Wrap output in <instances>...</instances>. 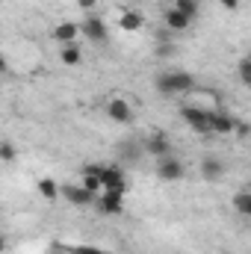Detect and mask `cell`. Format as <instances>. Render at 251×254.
<instances>
[{
  "mask_svg": "<svg viewBox=\"0 0 251 254\" xmlns=\"http://www.w3.org/2000/svg\"><path fill=\"white\" fill-rule=\"evenodd\" d=\"M80 30H83L92 42H107V24H104L98 15H89V18L80 24Z\"/></svg>",
  "mask_w": 251,
  "mask_h": 254,
  "instance_id": "cell-12",
  "label": "cell"
},
{
  "mask_svg": "<svg viewBox=\"0 0 251 254\" xmlns=\"http://www.w3.org/2000/svg\"><path fill=\"white\" fill-rule=\"evenodd\" d=\"M77 33H83V30H80V24H74V21H63V24H57L54 39H57V42H63V45H74Z\"/></svg>",
  "mask_w": 251,
  "mask_h": 254,
  "instance_id": "cell-15",
  "label": "cell"
},
{
  "mask_svg": "<svg viewBox=\"0 0 251 254\" xmlns=\"http://www.w3.org/2000/svg\"><path fill=\"white\" fill-rule=\"evenodd\" d=\"M181 116H184V122H187L195 133H213V127H210V110H204V107H195V104H184L181 107Z\"/></svg>",
  "mask_w": 251,
  "mask_h": 254,
  "instance_id": "cell-2",
  "label": "cell"
},
{
  "mask_svg": "<svg viewBox=\"0 0 251 254\" xmlns=\"http://www.w3.org/2000/svg\"><path fill=\"white\" fill-rule=\"evenodd\" d=\"M175 9H181L189 21L198 15V0H175Z\"/></svg>",
  "mask_w": 251,
  "mask_h": 254,
  "instance_id": "cell-19",
  "label": "cell"
},
{
  "mask_svg": "<svg viewBox=\"0 0 251 254\" xmlns=\"http://www.w3.org/2000/svg\"><path fill=\"white\" fill-rule=\"evenodd\" d=\"M0 157H3V163H12L15 160V145L12 142H3L0 145Z\"/></svg>",
  "mask_w": 251,
  "mask_h": 254,
  "instance_id": "cell-22",
  "label": "cell"
},
{
  "mask_svg": "<svg viewBox=\"0 0 251 254\" xmlns=\"http://www.w3.org/2000/svg\"><path fill=\"white\" fill-rule=\"evenodd\" d=\"M119 154L125 157L127 163H133V160H136V145H133V142H122V145H119Z\"/></svg>",
  "mask_w": 251,
  "mask_h": 254,
  "instance_id": "cell-21",
  "label": "cell"
},
{
  "mask_svg": "<svg viewBox=\"0 0 251 254\" xmlns=\"http://www.w3.org/2000/svg\"><path fill=\"white\" fill-rule=\"evenodd\" d=\"M107 116L113 122H119V125H130L133 122V110H130V104H127L125 98H113L107 104Z\"/></svg>",
  "mask_w": 251,
  "mask_h": 254,
  "instance_id": "cell-7",
  "label": "cell"
},
{
  "mask_svg": "<svg viewBox=\"0 0 251 254\" xmlns=\"http://www.w3.org/2000/svg\"><path fill=\"white\" fill-rule=\"evenodd\" d=\"M219 3H222L225 9H231V12H234V9H240V0H219Z\"/></svg>",
  "mask_w": 251,
  "mask_h": 254,
  "instance_id": "cell-24",
  "label": "cell"
},
{
  "mask_svg": "<svg viewBox=\"0 0 251 254\" xmlns=\"http://www.w3.org/2000/svg\"><path fill=\"white\" fill-rule=\"evenodd\" d=\"M142 148H145L151 157H157V160H163V157H169V154H172V142H169V136H166V133H151V136L142 142Z\"/></svg>",
  "mask_w": 251,
  "mask_h": 254,
  "instance_id": "cell-4",
  "label": "cell"
},
{
  "mask_svg": "<svg viewBox=\"0 0 251 254\" xmlns=\"http://www.w3.org/2000/svg\"><path fill=\"white\" fill-rule=\"evenodd\" d=\"M210 127H213V133L228 136V133L237 130V122H234L228 113H222V110H210Z\"/></svg>",
  "mask_w": 251,
  "mask_h": 254,
  "instance_id": "cell-10",
  "label": "cell"
},
{
  "mask_svg": "<svg viewBox=\"0 0 251 254\" xmlns=\"http://www.w3.org/2000/svg\"><path fill=\"white\" fill-rule=\"evenodd\" d=\"M234 207H237L243 216H251V192H240V195L234 198Z\"/></svg>",
  "mask_w": 251,
  "mask_h": 254,
  "instance_id": "cell-20",
  "label": "cell"
},
{
  "mask_svg": "<svg viewBox=\"0 0 251 254\" xmlns=\"http://www.w3.org/2000/svg\"><path fill=\"white\" fill-rule=\"evenodd\" d=\"M237 77H240L243 86H251V57L240 60V65H237Z\"/></svg>",
  "mask_w": 251,
  "mask_h": 254,
  "instance_id": "cell-18",
  "label": "cell"
},
{
  "mask_svg": "<svg viewBox=\"0 0 251 254\" xmlns=\"http://www.w3.org/2000/svg\"><path fill=\"white\" fill-rule=\"evenodd\" d=\"M60 60L63 65H80L83 60V51H80V45L74 42V45H63V51H60Z\"/></svg>",
  "mask_w": 251,
  "mask_h": 254,
  "instance_id": "cell-16",
  "label": "cell"
},
{
  "mask_svg": "<svg viewBox=\"0 0 251 254\" xmlns=\"http://www.w3.org/2000/svg\"><path fill=\"white\" fill-rule=\"evenodd\" d=\"M39 192H42V195H45L48 201H57V198L63 195V190H60V187H57L54 181H48V178H45V181H39Z\"/></svg>",
  "mask_w": 251,
  "mask_h": 254,
  "instance_id": "cell-17",
  "label": "cell"
},
{
  "mask_svg": "<svg viewBox=\"0 0 251 254\" xmlns=\"http://www.w3.org/2000/svg\"><path fill=\"white\" fill-rule=\"evenodd\" d=\"M101 181H104V190H116V192H125V190H127L125 172H122L119 166H104V172H101Z\"/></svg>",
  "mask_w": 251,
  "mask_h": 254,
  "instance_id": "cell-8",
  "label": "cell"
},
{
  "mask_svg": "<svg viewBox=\"0 0 251 254\" xmlns=\"http://www.w3.org/2000/svg\"><path fill=\"white\" fill-rule=\"evenodd\" d=\"M122 195L125 192H116V190H104V195H98V210L101 213H107V216H119L122 213V207H125V201H122Z\"/></svg>",
  "mask_w": 251,
  "mask_h": 254,
  "instance_id": "cell-6",
  "label": "cell"
},
{
  "mask_svg": "<svg viewBox=\"0 0 251 254\" xmlns=\"http://www.w3.org/2000/svg\"><path fill=\"white\" fill-rule=\"evenodd\" d=\"M77 6H80L83 12H92V9L98 6V0H77Z\"/></svg>",
  "mask_w": 251,
  "mask_h": 254,
  "instance_id": "cell-23",
  "label": "cell"
},
{
  "mask_svg": "<svg viewBox=\"0 0 251 254\" xmlns=\"http://www.w3.org/2000/svg\"><path fill=\"white\" fill-rule=\"evenodd\" d=\"M163 24H166L172 33H184V30H189V24H192V21H189V18L184 15V12H181V9L169 6V9L163 12Z\"/></svg>",
  "mask_w": 251,
  "mask_h": 254,
  "instance_id": "cell-11",
  "label": "cell"
},
{
  "mask_svg": "<svg viewBox=\"0 0 251 254\" xmlns=\"http://www.w3.org/2000/svg\"><path fill=\"white\" fill-rule=\"evenodd\" d=\"M127 3H139V0H127Z\"/></svg>",
  "mask_w": 251,
  "mask_h": 254,
  "instance_id": "cell-25",
  "label": "cell"
},
{
  "mask_svg": "<svg viewBox=\"0 0 251 254\" xmlns=\"http://www.w3.org/2000/svg\"><path fill=\"white\" fill-rule=\"evenodd\" d=\"M225 175V163L222 160H216V157H204L201 160V178L204 181H219Z\"/></svg>",
  "mask_w": 251,
  "mask_h": 254,
  "instance_id": "cell-14",
  "label": "cell"
},
{
  "mask_svg": "<svg viewBox=\"0 0 251 254\" xmlns=\"http://www.w3.org/2000/svg\"><path fill=\"white\" fill-rule=\"evenodd\" d=\"M157 175L163 178V181H181L184 175H187V169H184V163L178 160V157H163L160 163H157Z\"/></svg>",
  "mask_w": 251,
  "mask_h": 254,
  "instance_id": "cell-5",
  "label": "cell"
},
{
  "mask_svg": "<svg viewBox=\"0 0 251 254\" xmlns=\"http://www.w3.org/2000/svg\"><path fill=\"white\" fill-rule=\"evenodd\" d=\"M101 172H104V166H86L83 169V187L89 192H95V195H101V190H104Z\"/></svg>",
  "mask_w": 251,
  "mask_h": 254,
  "instance_id": "cell-13",
  "label": "cell"
},
{
  "mask_svg": "<svg viewBox=\"0 0 251 254\" xmlns=\"http://www.w3.org/2000/svg\"><path fill=\"white\" fill-rule=\"evenodd\" d=\"M154 86H157L160 95L172 98V95L192 92V89H195V80H192V74H187V71H163V74H157Z\"/></svg>",
  "mask_w": 251,
  "mask_h": 254,
  "instance_id": "cell-1",
  "label": "cell"
},
{
  "mask_svg": "<svg viewBox=\"0 0 251 254\" xmlns=\"http://www.w3.org/2000/svg\"><path fill=\"white\" fill-rule=\"evenodd\" d=\"M63 198H68L74 207H89V204H95L98 201V195L95 192H89L83 184L77 187V184H65L63 187Z\"/></svg>",
  "mask_w": 251,
  "mask_h": 254,
  "instance_id": "cell-3",
  "label": "cell"
},
{
  "mask_svg": "<svg viewBox=\"0 0 251 254\" xmlns=\"http://www.w3.org/2000/svg\"><path fill=\"white\" fill-rule=\"evenodd\" d=\"M142 24H145L142 12H136V9H130V6H125V9L119 12V30H125V33H136V30H142Z\"/></svg>",
  "mask_w": 251,
  "mask_h": 254,
  "instance_id": "cell-9",
  "label": "cell"
}]
</instances>
